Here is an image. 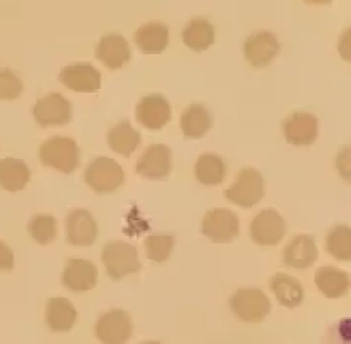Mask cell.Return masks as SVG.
Segmentation results:
<instances>
[{"instance_id": "1", "label": "cell", "mask_w": 351, "mask_h": 344, "mask_svg": "<svg viewBox=\"0 0 351 344\" xmlns=\"http://www.w3.org/2000/svg\"><path fill=\"white\" fill-rule=\"evenodd\" d=\"M39 159L45 167H51L64 174H72L80 167L82 153L73 137L54 136L43 141L39 147Z\"/></svg>"}, {"instance_id": "2", "label": "cell", "mask_w": 351, "mask_h": 344, "mask_svg": "<svg viewBox=\"0 0 351 344\" xmlns=\"http://www.w3.org/2000/svg\"><path fill=\"white\" fill-rule=\"evenodd\" d=\"M85 184L99 196L114 194L118 188H122L125 174L124 168L120 167L110 157H97L85 168Z\"/></svg>"}, {"instance_id": "3", "label": "cell", "mask_w": 351, "mask_h": 344, "mask_svg": "<svg viewBox=\"0 0 351 344\" xmlns=\"http://www.w3.org/2000/svg\"><path fill=\"white\" fill-rule=\"evenodd\" d=\"M103 265L108 277L114 281H120L128 275H135L141 269L139 253L128 242H108L103 248Z\"/></svg>"}, {"instance_id": "4", "label": "cell", "mask_w": 351, "mask_h": 344, "mask_svg": "<svg viewBox=\"0 0 351 344\" xmlns=\"http://www.w3.org/2000/svg\"><path fill=\"white\" fill-rule=\"evenodd\" d=\"M230 310L243 323H261L270 313V300L258 288H239L230 296Z\"/></svg>"}, {"instance_id": "5", "label": "cell", "mask_w": 351, "mask_h": 344, "mask_svg": "<svg viewBox=\"0 0 351 344\" xmlns=\"http://www.w3.org/2000/svg\"><path fill=\"white\" fill-rule=\"evenodd\" d=\"M286 220L276 209H263L249 225V236L257 246L272 248L278 246L286 236Z\"/></svg>"}, {"instance_id": "6", "label": "cell", "mask_w": 351, "mask_h": 344, "mask_svg": "<svg viewBox=\"0 0 351 344\" xmlns=\"http://www.w3.org/2000/svg\"><path fill=\"white\" fill-rule=\"evenodd\" d=\"M134 334V321L124 310H108L95 321V336L101 344H125Z\"/></svg>"}, {"instance_id": "7", "label": "cell", "mask_w": 351, "mask_h": 344, "mask_svg": "<svg viewBox=\"0 0 351 344\" xmlns=\"http://www.w3.org/2000/svg\"><path fill=\"white\" fill-rule=\"evenodd\" d=\"M265 196V180L257 168H243L236 178V182L226 190V199L239 207L249 209L257 205Z\"/></svg>"}, {"instance_id": "8", "label": "cell", "mask_w": 351, "mask_h": 344, "mask_svg": "<svg viewBox=\"0 0 351 344\" xmlns=\"http://www.w3.org/2000/svg\"><path fill=\"white\" fill-rule=\"evenodd\" d=\"M73 116L72 103L60 93H49L33 104V118L41 128L66 126Z\"/></svg>"}, {"instance_id": "9", "label": "cell", "mask_w": 351, "mask_h": 344, "mask_svg": "<svg viewBox=\"0 0 351 344\" xmlns=\"http://www.w3.org/2000/svg\"><path fill=\"white\" fill-rule=\"evenodd\" d=\"M201 232L215 244H230L239 234L238 215L230 209H213L203 217Z\"/></svg>"}, {"instance_id": "10", "label": "cell", "mask_w": 351, "mask_h": 344, "mask_svg": "<svg viewBox=\"0 0 351 344\" xmlns=\"http://www.w3.org/2000/svg\"><path fill=\"white\" fill-rule=\"evenodd\" d=\"M60 281L72 293H89L99 284V269L91 260L72 257L66 261Z\"/></svg>"}, {"instance_id": "11", "label": "cell", "mask_w": 351, "mask_h": 344, "mask_svg": "<svg viewBox=\"0 0 351 344\" xmlns=\"http://www.w3.org/2000/svg\"><path fill=\"white\" fill-rule=\"evenodd\" d=\"M284 137L295 147H309L319 137V118L305 111H295L284 120Z\"/></svg>"}, {"instance_id": "12", "label": "cell", "mask_w": 351, "mask_h": 344, "mask_svg": "<svg viewBox=\"0 0 351 344\" xmlns=\"http://www.w3.org/2000/svg\"><path fill=\"white\" fill-rule=\"evenodd\" d=\"M99 225L95 217L85 209H73L66 217V240L75 248H89L97 242Z\"/></svg>"}, {"instance_id": "13", "label": "cell", "mask_w": 351, "mask_h": 344, "mask_svg": "<svg viewBox=\"0 0 351 344\" xmlns=\"http://www.w3.org/2000/svg\"><path fill=\"white\" fill-rule=\"evenodd\" d=\"M170 116H172V108L162 95H145L135 108L137 122L151 132L162 130L170 122Z\"/></svg>"}, {"instance_id": "14", "label": "cell", "mask_w": 351, "mask_h": 344, "mask_svg": "<svg viewBox=\"0 0 351 344\" xmlns=\"http://www.w3.org/2000/svg\"><path fill=\"white\" fill-rule=\"evenodd\" d=\"M137 174L149 180H162L172 172V151L162 144H153L137 161Z\"/></svg>"}, {"instance_id": "15", "label": "cell", "mask_w": 351, "mask_h": 344, "mask_svg": "<svg viewBox=\"0 0 351 344\" xmlns=\"http://www.w3.org/2000/svg\"><path fill=\"white\" fill-rule=\"evenodd\" d=\"M280 52L278 37L272 32H257L249 35L247 41L243 45L245 60L255 68L269 66Z\"/></svg>"}, {"instance_id": "16", "label": "cell", "mask_w": 351, "mask_h": 344, "mask_svg": "<svg viewBox=\"0 0 351 344\" xmlns=\"http://www.w3.org/2000/svg\"><path fill=\"white\" fill-rule=\"evenodd\" d=\"M282 260L291 269H298V271L309 269L311 265H315V261L319 260L317 242L309 234L293 236L282 251Z\"/></svg>"}, {"instance_id": "17", "label": "cell", "mask_w": 351, "mask_h": 344, "mask_svg": "<svg viewBox=\"0 0 351 344\" xmlns=\"http://www.w3.org/2000/svg\"><path fill=\"white\" fill-rule=\"evenodd\" d=\"M101 72L91 64H70L62 68L60 82L64 87L77 93H95L101 89Z\"/></svg>"}, {"instance_id": "18", "label": "cell", "mask_w": 351, "mask_h": 344, "mask_svg": "<svg viewBox=\"0 0 351 344\" xmlns=\"http://www.w3.org/2000/svg\"><path fill=\"white\" fill-rule=\"evenodd\" d=\"M95 56L108 68V70H118L124 64L130 62L132 58V49L125 37L118 33H108L97 45Z\"/></svg>"}, {"instance_id": "19", "label": "cell", "mask_w": 351, "mask_h": 344, "mask_svg": "<svg viewBox=\"0 0 351 344\" xmlns=\"http://www.w3.org/2000/svg\"><path fill=\"white\" fill-rule=\"evenodd\" d=\"M45 321L52 333H68L77 321V310L68 298L52 296L45 306Z\"/></svg>"}, {"instance_id": "20", "label": "cell", "mask_w": 351, "mask_h": 344, "mask_svg": "<svg viewBox=\"0 0 351 344\" xmlns=\"http://www.w3.org/2000/svg\"><path fill=\"white\" fill-rule=\"evenodd\" d=\"M315 284L322 296L330 300H338L351 290V275L340 267L322 265L315 273Z\"/></svg>"}, {"instance_id": "21", "label": "cell", "mask_w": 351, "mask_h": 344, "mask_svg": "<svg viewBox=\"0 0 351 344\" xmlns=\"http://www.w3.org/2000/svg\"><path fill=\"white\" fill-rule=\"evenodd\" d=\"M270 290L274 294L276 302L284 308H300L305 300V288L293 275L288 273H276L270 279Z\"/></svg>"}, {"instance_id": "22", "label": "cell", "mask_w": 351, "mask_h": 344, "mask_svg": "<svg viewBox=\"0 0 351 344\" xmlns=\"http://www.w3.org/2000/svg\"><path fill=\"white\" fill-rule=\"evenodd\" d=\"M32 180V170L25 161L16 157L0 159V188L6 192H20Z\"/></svg>"}, {"instance_id": "23", "label": "cell", "mask_w": 351, "mask_h": 344, "mask_svg": "<svg viewBox=\"0 0 351 344\" xmlns=\"http://www.w3.org/2000/svg\"><path fill=\"white\" fill-rule=\"evenodd\" d=\"M135 45L143 54H160L168 47V27L162 21H147L135 32Z\"/></svg>"}, {"instance_id": "24", "label": "cell", "mask_w": 351, "mask_h": 344, "mask_svg": "<svg viewBox=\"0 0 351 344\" xmlns=\"http://www.w3.org/2000/svg\"><path fill=\"white\" fill-rule=\"evenodd\" d=\"M180 128H182L184 136L191 137V139H199V137L207 136L208 132H210V128H213L210 113L203 104H189L186 111L182 113Z\"/></svg>"}, {"instance_id": "25", "label": "cell", "mask_w": 351, "mask_h": 344, "mask_svg": "<svg viewBox=\"0 0 351 344\" xmlns=\"http://www.w3.org/2000/svg\"><path fill=\"white\" fill-rule=\"evenodd\" d=\"M182 39L186 43L187 49H191V51H207L208 47L215 43V27L207 18H193L186 25V30L182 33Z\"/></svg>"}, {"instance_id": "26", "label": "cell", "mask_w": 351, "mask_h": 344, "mask_svg": "<svg viewBox=\"0 0 351 344\" xmlns=\"http://www.w3.org/2000/svg\"><path fill=\"white\" fill-rule=\"evenodd\" d=\"M106 141H108V147L112 149L114 153H118V155L122 157H130L139 147L141 136H139V132L130 122H120V124H116L108 132Z\"/></svg>"}, {"instance_id": "27", "label": "cell", "mask_w": 351, "mask_h": 344, "mask_svg": "<svg viewBox=\"0 0 351 344\" xmlns=\"http://www.w3.org/2000/svg\"><path fill=\"white\" fill-rule=\"evenodd\" d=\"M195 178L203 186H218L226 178V163L215 153H205L197 159Z\"/></svg>"}, {"instance_id": "28", "label": "cell", "mask_w": 351, "mask_h": 344, "mask_svg": "<svg viewBox=\"0 0 351 344\" xmlns=\"http://www.w3.org/2000/svg\"><path fill=\"white\" fill-rule=\"evenodd\" d=\"M326 253L336 261H351V227L336 225L324 238Z\"/></svg>"}, {"instance_id": "29", "label": "cell", "mask_w": 351, "mask_h": 344, "mask_svg": "<svg viewBox=\"0 0 351 344\" xmlns=\"http://www.w3.org/2000/svg\"><path fill=\"white\" fill-rule=\"evenodd\" d=\"M27 232L37 244L49 246L56 240L58 225H56V219L52 215H33L32 220L27 222Z\"/></svg>"}, {"instance_id": "30", "label": "cell", "mask_w": 351, "mask_h": 344, "mask_svg": "<svg viewBox=\"0 0 351 344\" xmlns=\"http://www.w3.org/2000/svg\"><path fill=\"white\" fill-rule=\"evenodd\" d=\"M176 238L172 234H151L145 238V250L147 257L155 263H165L172 255Z\"/></svg>"}, {"instance_id": "31", "label": "cell", "mask_w": 351, "mask_h": 344, "mask_svg": "<svg viewBox=\"0 0 351 344\" xmlns=\"http://www.w3.org/2000/svg\"><path fill=\"white\" fill-rule=\"evenodd\" d=\"M23 93L21 80L12 70H0V101H16Z\"/></svg>"}, {"instance_id": "32", "label": "cell", "mask_w": 351, "mask_h": 344, "mask_svg": "<svg viewBox=\"0 0 351 344\" xmlns=\"http://www.w3.org/2000/svg\"><path fill=\"white\" fill-rule=\"evenodd\" d=\"M322 344H351V317H343L324 333Z\"/></svg>"}, {"instance_id": "33", "label": "cell", "mask_w": 351, "mask_h": 344, "mask_svg": "<svg viewBox=\"0 0 351 344\" xmlns=\"http://www.w3.org/2000/svg\"><path fill=\"white\" fill-rule=\"evenodd\" d=\"M336 170L341 180L351 182V146H343L336 155Z\"/></svg>"}, {"instance_id": "34", "label": "cell", "mask_w": 351, "mask_h": 344, "mask_svg": "<svg viewBox=\"0 0 351 344\" xmlns=\"http://www.w3.org/2000/svg\"><path fill=\"white\" fill-rule=\"evenodd\" d=\"M14 263H16V257H14L12 248L6 242L0 240V271L10 273L14 269Z\"/></svg>"}, {"instance_id": "35", "label": "cell", "mask_w": 351, "mask_h": 344, "mask_svg": "<svg viewBox=\"0 0 351 344\" xmlns=\"http://www.w3.org/2000/svg\"><path fill=\"white\" fill-rule=\"evenodd\" d=\"M338 54H340L341 60L351 64V27L341 33L340 39H338Z\"/></svg>"}, {"instance_id": "36", "label": "cell", "mask_w": 351, "mask_h": 344, "mask_svg": "<svg viewBox=\"0 0 351 344\" xmlns=\"http://www.w3.org/2000/svg\"><path fill=\"white\" fill-rule=\"evenodd\" d=\"M307 4H317V6H324V4H330L332 0H303Z\"/></svg>"}, {"instance_id": "37", "label": "cell", "mask_w": 351, "mask_h": 344, "mask_svg": "<svg viewBox=\"0 0 351 344\" xmlns=\"http://www.w3.org/2000/svg\"><path fill=\"white\" fill-rule=\"evenodd\" d=\"M141 344H162V343H158V341H147V343H141Z\"/></svg>"}]
</instances>
